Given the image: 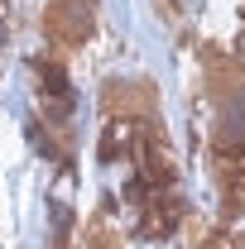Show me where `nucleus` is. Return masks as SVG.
Masks as SVG:
<instances>
[{
    "mask_svg": "<svg viewBox=\"0 0 245 249\" xmlns=\"http://www.w3.org/2000/svg\"><path fill=\"white\" fill-rule=\"evenodd\" d=\"M101 110H106V120L144 124V120L159 115V91H154L149 77H121V82H106V91H101Z\"/></svg>",
    "mask_w": 245,
    "mask_h": 249,
    "instance_id": "1",
    "label": "nucleus"
},
{
    "mask_svg": "<svg viewBox=\"0 0 245 249\" xmlns=\"http://www.w3.org/2000/svg\"><path fill=\"white\" fill-rule=\"evenodd\" d=\"M96 5H101V0H48V10H43V34L58 43V53H67V48H77V43L92 38Z\"/></svg>",
    "mask_w": 245,
    "mask_h": 249,
    "instance_id": "2",
    "label": "nucleus"
},
{
    "mask_svg": "<svg viewBox=\"0 0 245 249\" xmlns=\"http://www.w3.org/2000/svg\"><path fill=\"white\" fill-rule=\"evenodd\" d=\"M183 220V201L173 192H149L144 196V211H140V235L144 240H168Z\"/></svg>",
    "mask_w": 245,
    "mask_h": 249,
    "instance_id": "3",
    "label": "nucleus"
},
{
    "mask_svg": "<svg viewBox=\"0 0 245 249\" xmlns=\"http://www.w3.org/2000/svg\"><path fill=\"white\" fill-rule=\"evenodd\" d=\"M34 72H39V96H72V87H67V62L62 58L39 53L34 58Z\"/></svg>",
    "mask_w": 245,
    "mask_h": 249,
    "instance_id": "4",
    "label": "nucleus"
},
{
    "mask_svg": "<svg viewBox=\"0 0 245 249\" xmlns=\"http://www.w3.org/2000/svg\"><path fill=\"white\" fill-rule=\"evenodd\" d=\"M87 249H121V235H116V225L106 220V211L87 225Z\"/></svg>",
    "mask_w": 245,
    "mask_h": 249,
    "instance_id": "5",
    "label": "nucleus"
},
{
    "mask_svg": "<svg viewBox=\"0 0 245 249\" xmlns=\"http://www.w3.org/2000/svg\"><path fill=\"white\" fill-rule=\"evenodd\" d=\"M241 67H245V34H241Z\"/></svg>",
    "mask_w": 245,
    "mask_h": 249,
    "instance_id": "6",
    "label": "nucleus"
},
{
    "mask_svg": "<svg viewBox=\"0 0 245 249\" xmlns=\"http://www.w3.org/2000/svg\"><path fill=\"white\" fill-rule=\"evenodd\" d=\"M236 249H245V235H241V245H236Z\"/></svg>",
    "mask_w": 245,
    "mask_h": 249,
    "instance_id": "7",
    "label": "nucleus"
}]
</instances>
